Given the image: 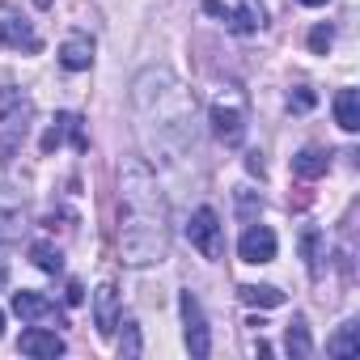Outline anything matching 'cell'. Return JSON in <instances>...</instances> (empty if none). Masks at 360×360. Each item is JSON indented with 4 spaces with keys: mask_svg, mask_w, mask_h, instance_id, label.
Instances as JSON below:
<instances>
[{
    "mask_svg": "<svg viewBox=\"0 0 360 360\" xmlns=\"http://www.w3.org/2000/svg\"><path fill=\"white\" fill-rule=\"evenodd\" d=\"M131 106H136V131L153 161L183 165L187 157H195L200 148L195 94L169 68H144L131 81Z\"/></svg>",
    "mask_w": 360,
    "mask_h": 360,
    "instance_id": "obj_1",
    "label": "cell"
},
{
    "mask_svg": "<svg viewBox=\"0 0 360 360\" xmlns=\"http://www.w3.org/2000/svg\"><path fill=\"white\" fill-rule=\"evenodd\" d=\"M169 255V212L148 161L131 157L119 169V259L127 267H153Z\"/></svg>",
    "mask_w": 360,
    "mask_h": 360,
    "instance_id": "obj_2",
    "label": "cell"
},
{
    "mask_svg": "<svg viewBox=\"0 0 360 360\" xmlns=\"http://www.w3.org/2000/svg\"><path fill=\"white\" fill-rule=\"evenodd\" d=\"M26 127H30V98L22 89L5 85V89H0V153L9 157L22 144Z\"/></svg>",
    "mask_w": 360,
    "mask_h": 360,
    "instance_id": "obj_3",
    "label": "cell"
},
{
    "mask_svg": "<svg viewBox=\"0 0 360 360\" xmlns=\"http://www.w3.org/2000/svg\"><path fill=\"white\" fill-rule=\"evenodd\" d=\"M212 131L229 144V148H238L242 144V136H246V106H242V94L238 89H225L217 102H212Z\"/></svg>",
    "mask_w": 360,
    "mask_h": 360,
    "instance_id": "obj_4",
    "label": "cell"
},
{
    "mask_svg": "<svg viewBox=\"0 0 360 360\" xmlns=\"http://www.w3.org/2000/svg\"><path fill=\"white\" fill-rule=\"evenodd\" d=\"M187 238H191V246H195L204 259H221V255H225V225H221V217H217L212 208H195V212H191Z\"/></svg>",
    "mask_w": 360,
    "mask_h": 360,
    "instance_id": "obj_5",
    "label": "cell"
},
{
    "mask_svg": "<svg viewBox=\"0 0 360 360\" xmlns=\"http://www.w3.org/2000/svg\"><path fill=\"white\" fill-rule=\"evenodd\" d=\"M178 305H183V335H187V352L195 360H204L212 352V335H208V322H204V309L195 301V292L187 288L183 297H178Z\"/></svg>",
    "mask_w": 360,
    "mask_h": 360,
    "instance_id": "obj_6",
    "label": "cell"
},
{
    "mask_svg": "<svg viewBox=\"0 0 360 360\" xmlns=\"http://www.w3.org/2000/svg\"><path fill=\"white\" fill-rule=\"evenodd\" d=\"M13 314L22 318V322H30V326H68L64 322V314L56 309V301L51 297H43V292H30V288H22V292H13Z\"/></svg>",
    "mask_w": 360,
    "mask_h": 360,
    "instance_id": "obj_7",
    "label": "cell"
},
{
    "mask_svg": "<svg viewBox=\"0 0 360 360\" xmlns=\"http://www.w3.org/2000/svg\"><path fill=\"white\" fill-rule=\"evenodd\" d=\"M26 229V200L0 183V242H18Z\"/></svg>",
    "mask_w": 360,
    "mask_h": 360,
    "instance_id": "obj_8",
    "label": "cell"
},
{
    "mask_svg": "<svg viewBox=\"0 0 360 360\" xmlns=\"http://www.w3.org/2000/svg\"><path fill=\"white\" fill-rule=\"evenodd\" d=\"M238 255H242V263H271L276 259V233L267 225H250L238 242Z\"/></svg>",
    "mask_w": 360,
    "mask_h": 360,
    "instance_id": "obj_9",
    "label": "cell"
},
{
    "mask_svg": "<svg viewBox=\"0 0 360 360\" xmlns=\"http://www.w3.org/2000/svg\"><path fill=\"white\" fill-rule=\"evenodd\" d=\"M18 352L22 356H64V339L51 330V326H30L22 339H18Z\"/></svg>",
    "mask_w": 360,
    "mask_h": 360,
    "instance_id": "obj_10",
    "label": "cell"
},
{
    "mask_svg": "<svg viewBox=\"0 0 360 360\" xmlns=\"http://www.w3.org/2000/svg\"><path fill=\"white\" fill-rule=\"evenodd\" d=\"M94 322H98V335H115V326H119V288L115 284H102L94 292Z\"/></svg>",
    "mask_w": 360,
    "mask_h": 360,
    "instance_id": "obj_11",
    "label": "cell"
},
{
    "mask_svg": "<svg viewBox=\"0 0 360 360\" xmlns=\"http://www.w3.org/2000/svg\"><path fill=\"white\" fill-rule=\"evenodd\" d=\"M225 22H229V30H233V34H255V30H263V26H267V9L259 5V0H242L233 13L225 9Z\"/></svg>",
    "mask_w": 360,
    "mask_h": 360,
    "instance_id": "obj_12",
    "label": "cell"
},
{
    "mask_svg": "<svg viewBox=\"0 0 360 360\" xmlns=\"http://www.w3.org/2000/svg\"><path fill=\"white\" fill-rule=\"evenodd\" d=\"M0 43H5V47H26V51H39L43 47V39L30 30V22H22V18H5V22H0Z\"/></svg>",
    "mask_w": 360,
    "mask_h": 360,
    "instance_id": "obj_13",
    "label": "cell"
},
{
    "mask_svg": "<svg viewBox=\"0 0 360 360\" xmlns=\"http://www.w3.org/2000/svg\"><path fill=\"white\" fill-rule=\"evenodd\" d=\"M60 64H64L68 72H85V68L94 64V43H89L85 34L64 39V47H60Z\"/></svg>",
    "mask_w": 360,
    "mask_h": 360,
    "instance_id": "obj_14",
    "label": "cell"
},
{
    "mask_svg": "<svg viewBox=\"0 0 360 360\" xmlns=\"http://www.w3.org/2000/svg\"><path fill=\"white\" fill-rule=\"evenodd\" d=\"M335 123L343 131H356L360 127V94L356 89H339L335 94Z\"/></svg>",
    "mask_w": 360,
    "mask_h": 360,
    "instance_id": "obj_15",
    "label": "cell"
},
{
    "mask_svg": "<svg viewBox=\"0 0 360 360\" xmlns=\"http://www.w3.org/2000/svg\"><path fill=\"white\" fill-rule=\"evenodd\" d=\"M284 347H288L292 360H309V356H314V339H309L305 318H292V322H288V330H284Z\"/></svg>",
    "mask_w": 360,
    "mask_h": 360,
    "instance_id": "obj_16",
    "label": "cell"
},
{
    "mask_svg": "<svg viewBox=\"0 0 360 360\" xmlns=\"http://www.w3.org/2000/svg\"><path fill=\"white\" fill-rule=\"evenodd\" d=\"M326 356H335V360H352V356H360V326H356V322H343L339 335L326 343Z\"/></svg>",
    "mask_w": 360,
    "mask_h": 360,
    "instance_id": "obj_17",
    "label": "cell"
},
{
    "mask_svg": "<svg viewBox=\"0 0 360 360\" xmlns=\"http://www.w3.org/2000/svg\"><path fill=\"white\" fill-rule=\"evenodd\" d=\"M326 165H330V157H326L322 148H301V153L292 157V174H297V178H322Z\"/></svg>",
    "mask_w": 360,
    "mask_h": 360,
    "instance_id": "obj_18",
    "label": "cell"
},
{
    "mask_svg": "<svg viewBox=\"0 0 360 360\" xmlns=\"http://www.w3.org/2000/svg\"><path fill=\"white\" fill-rule=\"evenodd\" d=\"M238 297H242L246 305H259V309H276V305H284V292L271 288V284H242Z\"/></svg>",
    "mask_w": 360,
    "mask_h": 360,
    "instance_id": "obj_19",
    "label": "cell"
},
{
    "mask_svg": "<svg viewBox=\"0 0 360 360\" xmlns=\"http://www.w3.org/2000/svg\"><path fill=\"white\" fill-rule=\"evenodd\" d=\"M30 259H34V267L47 271V276H60V271H64V255H60L51 242H34V246H30Z\"/></svg>",
    "mask_w": 360,
    "mask_h": 360,
    "instance_id": "obj_20",
    "label": "cell"
},
{
    "mask_svg": "<svg viewBox=\"0 0 360 360\" xmlns=\"http://www.w3.org/2000/svg\"><path fill=\"white\" fill-rule=\"evenodd\" d=\"M301 255H305V267H309V276H318V271H322V233H318L314 225L301 233Z\"/></svg>",
    "mask_w": 360,
    "mask_h": 360,
    "instance_id": "obj_21",
    "label": "cell"
},
{
    "mask_svg": "<svg viewBox=\"0 0 360 360\" xmlns=\"http://www.w3.org/2000/svg\"><path fill=\"white\" fill-rule=\"evenodd\" d=\"M119 326H123V335H119V356H123V360H136V356L144 352V343H140V326H136V318H123Z\"/></svg>",
    "mask_w": 360,
    "mask_h": 360,
    "instance_id": "obj_22",
    "label": "cell"
},
{
    "mask_svg": "<svg viewBox=\"0 0 360 360\" xmlns=\"http://www.w3.org/2000/svg\"><path fill=\"white\" fill-rule=\"evenodd\" d=\"M330 43H335V30H330V26H314V30H309V51H314V56H326Z\"/></svg>",
    "mask_w": 360,
    "mask_h": 360,
    "instance_id": "obj_23",
    "label": "cell"
},
{
    "mask_svg": "<svg viewBox=\"0 0 360 360\" xmlns=\"http://www.w3.org/2000/svg\"><path fill=\"white\" fill-rule=\"evenodd\" d=\"M64 131H68V115H60L56 119V127L43 136V153H51V148H60V140H64Z\"/></svg>",
    "mask_w": 360,
    "mask_h": 360,
    "instance_id": "obj_24",
    "label": "cell"
},
{
    "mask_svg": "<svg viewBox=\"0 0 360 360\" xmlns=\"http://www.w3.org/2000/svg\"><path fill=\"white\" fill-rule=\"evenodd\" d=\"M288 106H297V110H309V106H314V94H309V89H297V94L288 98Z\"/></svg>",
    "mask_w": 360,
    "mask_h": 360,
    "instance_id": "obj_25",
    "label": "cell"
},
{
    "mask_svg": "<svg viewBox=\"0 0 360 360\" xmlns=\"http://www.w3.org/2000/svg\"><path fill=\"white\" fill-rule=\"evenodd\" d=\"M64 301H68V305H81V301H85V288L72 280V284H68V292H64Z\"/></svg>",
    "mask_w": 360,
    "mask_h": 360,
    "instance_id": "obj_26",
    "label": "cell"
},
{
    "mask_svg": "<svg viewBox=\"0 0 360 360\" xmlns=\"http://www.w3.org/2000/svg\"><path fill=\"white\" fill-rule=\"evenodd\" d=\"M246 169H250V174H259V178H263V157H259V153H250V157H246Z\"/></svg>",
    "mask_w": 360,
    "mask_h": 360,
    "instance_id": "obj_27",
    "label": "cell"
},
{
    "mask_svg": "<svg viewBox=\"0 0 360 360\" xmlns=\"http://www.w3.org/2000/svg\"><path fill=\"white\" fill-rule=\"evenodd\" d=\"M204 9L217 13V18H225V0H204Z\"/></svg>",
    "mask_w": 360,
    "mask_h": 360,
    "instance_id": "obj_28",
    "label": "cell"
},
{
    "mask_svg": "<svg viewBox=\"0 0 360 360\" xmlns=\"http://www.w3.org/2000/svg\"><path fill=\"white\" fill-rule=\"evenodd\" d=\"M250 352H259V356H271V343H267V339H255V343H250Z\"/></svg>",
    "mask_w": 360,
    "mask_h": 360,
    "instance_id": "obj_29",
    "label": "cell"
},
{
    "mask_svg": "<svg viewBox=\"0 0 360 360\" xmlns=\"http://www.w3.org/2000/svg\"><path fill=\"white\" fill-rule=\"evenodd\" d=\"M301 5H309V9H318V5H326V0H301Z\"/></svg>",
    "mask_w": 360,
    "mask_h": 360,
    "instance_id": "obj_30",
    "label": "cell"
},
{
    "mask_svg": "<svg viewBox=\"0 0 360 360\" xmlns=\"http://www.w3.org/2000/svg\"><path fill=\"white\" fill-rule=\"evenodd\" d=\"M0 335H5V314H0Z\"/></svg>",
    "mask_w": 360,
    "mask_h": 360,
    "instance_id": "obj_31",
    "label": "cell"
}]
</instances>
